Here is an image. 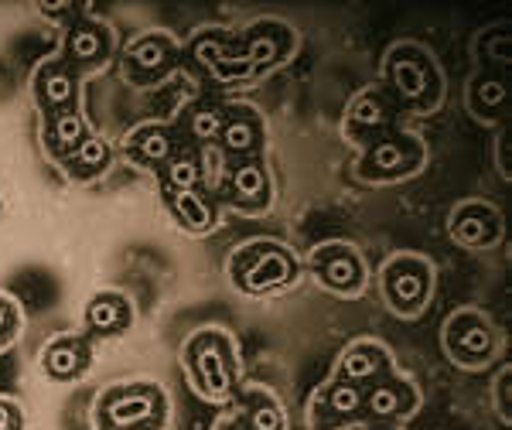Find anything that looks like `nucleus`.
I'll return each instance as SVG.
<instances>
[{"label":"nucleus","instance_id":"nucleus-1","mask_svg":"<svg viewBox=\"0 0 512 430\" xmlns=\"http://www.w3.org/2000/svg\"><path fill=\"white\" fill-rule=\"evenodd\" d=\"M181 369L192 390L209 403H233L239 390L236 338L226 328H198L181 345Z\"/></svg>","mask_w":512,"mask_h":430},{"label":"nucleus","instance_id":"nucleus-2","mask_svg":"<svg viewBox=\"0 0 512 430\" xmlns=\"http://www.w3.org/2000/svg\"><path fill=\"white\" fill-rule=\"evenodd\" d=\"M229 284L246 297H274L297 287L301 280V260L280 239H246L229 253L226 263Z\"/></svg>","mask_w":512,"mask_h":430},{"label":"nucleus","instance_id":"nucleus-3","mask_svg":"<svg viewBox=\"0 0 512 430\" xmlns=\"http://www.w3.org/2000/svg\"><path fill=\"white\" fill-rule=\"evenodd\" d=\"M386 89L396 106H407L414 113H434L444 99V76L437 69L434 55L424 52L414 41L393 45L383 62Z\"/></svg>","mask_w":512,"mask_h":430},{"label":"nucleus","instance_id":"nucleus-4","mask_svg":"<svg viewBox=\"0 0 512 430\" xmlns=\"http://www.w3.org/2000/svg\"><path fill=\"white\" fill-rule=\"evenodd\" d=\"M171 400L161 383L134 379L110 386L96 400V430H168Z\"/></svg>","mask_w":512,"mask_h":430},{"label":"nucleus","instance_id":"nucleus-5","mask_svg":"<svg viewBox=\"0 0 512 430\" xmlns=\"http://www.w3.org/2000/svg\"><path fill=\"white\" fill-rule=\"evenodd\" d=\"M424 164H427L424 137L410 134V130H390L386 137L362 147L359 161H355V178L362 185H393V181H407L420 175Z\"/></svg>","mask_w":512,"mask_h":430},{"label":"nucleus","instance_id":"nucleus-6","mask_svg":"<svg viewBox=\"0 0 512 430\" xmlns=\"http://www.w3.org/2000/svg\"><path fill=\"white\" fill-rule=\"evenodd\" d=\"M379 294L386 308L414 321L434 297V263L420 253H396L379 270Z\"/></svg>","mask_w":512,"mask_h":430},{"label":"nucleus","instance_id":"nucleus-7","mask_svg":"<svg viewBox=\"0 0 512 430\" xmlns=\"http://www.w3.org/2000/svg\"><path fill=\"white\" fill-rule=\"evenodd\" d=\"M441 345L448 359L461 369H482L489 366L499 352V332H495L492 318L478 308H461L448 314L441 328Z\"/></svg>","mask_w":512,"mask_h":430},{"label":"nucleus","instance_id":"nucleus-8","mask_svg":"<svg viewBox=\"0 0 512 430\" xmlns=\"http://www.w3.org/2000/svg\"><path fill=\"white\" fill-rule=\"evenodd\" d=\"M308 270L325 291L338 297H362L369 284V267L362 260V253L352 243H342V239L318 243L308 253Z\"/></svg>","mask_w":512,"mask_h":430},{"label":"nucleus","instance_id":"nucleus-9","mask_svg":"<svg viewBox=\"0 0 512 430\" xmlns=\"http://www.w3.org/2000/svg\"><path fill=\"white\" fill-rule=\"evenodd\" d=\"M294 45H297L294 28L277 18H260L246 31H239V59L246 65L250 82L280 69L294 55Z\"/></svg>","mask_w":512,"mask_h":430},{"label":"nucleus","instance_id":"nucleus-10","mask_svg":"<svg viewBox=\"0 0 512 430\" xmlns=\"http://www.w3.org/2000/svg\"><path fill=\"white\" fill-rule=\"evenodd\" d=\"M181 45L168 31H144L140 38H134L123 52V76L134 86H158L171 76L181 65Z\"/></svg>","mask_w":512,"mask_h":430},{"label":"nucleus","instance_id":"nucleus-11","mask_svg":"<svg viewBox=\"0 0 512 430\" xmlns=\"http://www.w3.org/2000/svg\"><path fill=\"white\" fill-rule=\"evenodd\" d=\"M222 202L233 205L243 215H263L274 205V178L263 157H246V161H233L222 178Z\"/></svg>","mask_w":512,"mask_h":430},{"label":"nucleus","instance_id":"nucleus-12","mask_svg":"<svg viewBox=\"0 0 512 430\" xmlns=\"http://www.w3.org/2000/svg\"><path fill=\"white\" fill-rule=\"evenodd\" d=\"M420 410V390L414 379L390 372L362 390V420L366 424H403Z\"/></svg>","mask_w":512,"mask_h":430},{"label":"nucleus","instance_id":"nucleus-13","mask_svg":"<svg viewBox=\"0 0 512 430\" xmlns=\"http://www.w3.org/2000/svg\"><path fill=\"white\" fill-rule=\"evenodd\" d=\"M185 55L202 72H209L216 82H250L246 65L239 59V35H233V31H219V28L198 31L188 41Z\"/></svg>","mask_w":512,"mask_h":430},{"label":"nucleus","instance_id":"nucleus-14","mask_svg":"<svg viewBox=\"0 0 512 430\" xmlns=\"http://www.w3.org/2000/svg\"><path fill=\"white\" fill-rule=\"evenodd\" d=\"M393 117H396V103L386 96V89H362V93L352 96L349 110H345V120H342V130L345 137L355 140V144H373V140L386 137L393 127Z\"/></svg>","mask_w":512,"mask_h":430},{"label":"nucleus","instance_id":"nucleus-15","mask_svg":"<svg viewBox=\"0 0 512 430\" xmlns=\"http://www.w3.org/2000/svg\"><path fill=\"white\" fill-rule=\"evenodd\" d=\"M506 233L502 212L492 202H461L448 219V236L465 250H492L495 243Z\"/></svg>","mask_w":512,"mask_h":430},{"label":"nucleus","instance_id":"nucleus-16","mask_svg":"<svg viewBox=\"0 0 512 430\" xmlns=\"http://www.w3.org/2000/svg\"><path fill=\"white\" fill-rule=\"evenodd\" d=\"M362 420V386L338 383L328 379L318 386L308 403V424L311 430H342Z\"/></svg>","mask_w":512,"mask_h":430},{"label":"nucleus","instance_id":"nucleus-17","mask_svg":"<svg viewBox=\"0 0 512 430\" xmlns=\"http://www.w3.org/2000/svg\"><path fill=\"white\" fill-rule=\"evenodd\" d=\"M396 372L393 366V355L386 349L383 342H376V338H355L342 349V355L335 359V369H332V379L338 383H352V386H373L376 379L390 376Z\"/></svg>","mask_w":512,"mask_h":430},{"label":"nucleus","instance_id":"nucleus-18","mask_svg":"<svg viewBox=\"0 0 512 430\" xmlns=\"http://www.w3.org/2000/svg\"><path fill=\"white\" fill-rule=\"evenodd\" d=\"M267 144V120L250 103L226 106V123H222L219 147L229 161H246V157H263Z\"/></svg>","mask_w":512,"mask_h":430},{"label":"nucleus","instance_id":"nucleus-19","mask_svg":"<svg viewBox=\"0 0 512 430\" xmlns=\"http://www.w3.org/2000/svg\"><path fill=\"white\" fill-rule=\"evenodd\" d=\"M113 55V31L96 18H79L69 24L62 41V62H69L76 72H89L106 65Z\"/></svg>","mask_w":512,"mask_h":430},{"label":"nucleus","instance_id":"nucleus-20","mask_svg":"<svg viewBox=\"0 0 512 430\" xmlns=\"http://www.w3.org/2000/svg\"><path fill=\"white\" fill-rule=\"evenodd\" d=\"M120 151L127 154L130 164L158 175L164 164L181 151V137L175 134V127H168V123L151 120V123H140V127L130 130V134L123 137Z\"/></svg>","mask_w":512,"mask_h":430},{"label":"nucleus","instance_id":"nucleus-21","mask_svg":"<svg viewBox=\"0 0 512 430\" xmlns=\"http://www.w3.org/2000/svg\"><path fill=\"white\" fill-rule=\"evenodd\" d=\"M35 103L41 106L45 117L55 113H69L79 103V72L69 62L52 59L45 65H38L35 72Z\"/></svg>","mask_w":512,"mask_h":430},{"label":"nucleus","instance_id":"nucleus-22","mask_svg":"<svg viewBox=\"0 0 512 430\" xmlns=\"http://www.w3.org/2000/svg\"><path fill=\"white\" fill-rule=\"evenodd\" d=\"M93 366V345L86 335H55L41 352V369L55 383H76Z\"/></svg>","mask_w":512,"mask_h":430},{"label":"nucleus","instance_id":"nucleus-23","mask_svg":"<svg viewBox=\"0 0 512 430\" xmlns=\"http://www.w3.org/2000/svg\"><path fill=\"white\" fill-rule=\"evenodd\" d=\"M82 321H86L89 338H117L134 325V304L120 291H99L89 297Z\"/></svg>","mask_w":512,"mask_h":430},{"label":"nucleus","instance_id":"nucleus-24","mask_svg":"<svg viewBox=\"0 0 512 430\" xmlns=\"http://www.w3.org/2000/svg\"><path fill=\"white\" fill-rule=\"evenodd\" d=\"M161 202L175 226L188 236H209L219 226V209L209 195L198 192H161Z\"/></svg>","mask_w":512,"mask_h":430},{"label":"nucleus","instance_id":"nucleus-25","mask_svg":"<svg viewBox=\"0 0 512 430\" xmlns=\"http://www.w3.org/2000/svg\"><path fill=\"white\" fill-rule=\"evenodd\" d=\"M236 420L243 430H287L284 403L267 386H246L236 396Z\"/></svg>","mask_w":512,"mask_h":430},{"label":"nucleus","instance_id":"nucleus-26","mask_svg":"<svg viewBox=\"0 0 512 430\" xmlns=\"http://www.w3.org/2000/svg\"><path fill=\"white\" fill-rule=\"evenodd\" d=\"M110 164H113L110 140H103L99 134H89L76 147V151H72L62 161V171H65V178H69V181H79V185H86V181L103 178L106 171H110Z\"/></svg>","mask_w":512,"mask_h":430},{"label":"nucleus","instance_id":"nucleus-27","mask_svg":"<svg viewBox=\"0 0 512 430\" xmlns=\"http://www.w3.org/2000/svg\"><path fill=\"white\" fill-rule=\"evenodd\" d=\"M89 137V123L79 110L69 113H55V117H45V127H41V144L52 154V161H65L82 140Z\"/></svg>","mask_w":512,"mask_h":430},{"label":"nucleus","instance_id":"nucleus-28","mask_svg":"<svg viewBox=\"0 0 512 430\" xmlns=\"http://www.w3.org/2000/svg\"><path fill=\"white\" fill-rule=\"evenodd\" d=\"M226 106L229 103H212V99H198V103L185 106L175 134H185L192 144H219L222 123H226Z\"/></svg>","mask_w":512,"mask_h":430},{"label":"nucleus","instance_id":"nucleus-29","mask_svg":"<svg viewBox=\"0 0 512 430\" xmlns=\"http://www.w3.org/2000/svg\"><path fill=\"white\" fill-rule=\"evenodd\" d=\"M158 188L161 192H198L205 181V164L202 154L192 151V147H181V151L171 157L168 164L158 171Z\"/></svg>","mask_w":512,"mask_h":430},{"label":"nucleus","instance_id":"nucleus-30","mask_svg":"<svg viewBox=\"0 0 512 430\" xmlns=\"http://www.w3.org/2000/svg\"><path fill=\"white\" fill-rule=\"evenodd\" d=\"M478 93H482V103L472 106L478 117H489V120L502 117V110H506V99H509L506 82H502V79H475L472 96H478Z\"/></svg>","mask_w":512,"mask_h":430},{"label":"nucleus","instance_id":"nucleus-31","mask_svg":"<svg viewBox=\"0 0 512 430\" xmlns=\"http://www.w3.org/2000/svg\"><path fill=\"white\" fill-rule=\"evenodd\" d=\"M21 335V308L0 294V352H7Z\"/></svg>","mask_w":512,"mask_h":430},{"label":"nucleus","instance_id":"nucleus-32","mask_svg":"<svg viewBox=\"0 0 512 430\" xmlns=\"http://www.w3.org/2000/svg\"><path fill=\"white\" fill-rule=\"evenodd\" d=\"M0 430H24V413L7 396H0Z\"/></svg>","mask_w":512,"mask_h":430},{"label":"nucleus","instance_id":"nucleus-33","mask_svg":"<svg viewBox=\"0 0 512 430\" xmlns=\"http://www.w3.org/2000/svg\"><path fill=\"white\" fill-rule=\"evenodd\" d=\"M509 383H512L509 369H502L499 376H495V410H499L502 420H509Z\"/></svg>","mask_w":512,"mask_h":430},{"label":"nucleus","instance_id":"nucleus-34","mask_svg":"<svg viewBox=\"0 0 512 430\" xmlns=\"http://www.w3.org/2000/svg\"><path fill=\"white\" fill-rule=\"evenodd\" d=\"M212 430H243V427H239V420H236V417H222Z\"/></svg>","mask_w":512,"mask_h":430},{"label":"nucleus","instance_id":"nucleus-35","mask_svg":"<svg viewBox=\"0 0 512 430\" xmlns=\"http://www.w3.org/2000/svg\"><path fill=\"white\" fill-rule=\"evenodd\" d=\"M369 430H403V427L400 424H373Z\"/></svg>","mask_w":512,"mask_h":430}]
</instances>
